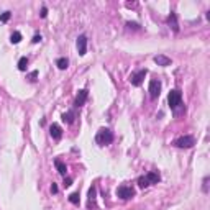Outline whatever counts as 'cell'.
<instances>
[{
	"instance_id": "obj_4",
	"label": "cell",
	"mask_w": 210,
	"mask_h": 210,
	"mask_svg": "<svg viewBox=\"0 0 210 210\" xmlns=\"http://www.w3.org/2000/svg\"><path fill=\"white\" fill-rule=\"evenodd\" d=\"M172 144H174L176 148H180V149H189L195 144V138L192 135H184V136H180V138L174 140Z\"/></svg>"
},
{
	"instance_id": "obj_15",
	"label": "cell",
	"mask_w": 210,
	"mask_h": 210,
	"mask_svg": "<svg viewBox=\"0 0 210 210\" xmlns=\"http://www.w3.org/2000/svg\"><path fill=\"white\" fill-rule=\"evenodd\" d=\"M168 23H169V26H171L176 33L179 31V25H177V18H176V13H174V12H171V15H169V18H168Z\"/></svg>"
},
{
	"instance_id": "obj_11",
	"label": "cell",
	"mask_w": 210,
	"mask_h": 210,
	"mask_svg": "<svg viewBox=\"0 0 210 210\" xmlns=\"http://www.w3.org/2000/svg\"><path fill=\"white\" fill-rule=\"evenodd\" d=\"M49 133H51L53 140H61V136H62V130H61V127L57 125V123H53V125L49 127Z\"/></svg>"
},
{
	"instance_id": "obj_3",
	"label": "cell",
	"mask_w": 210,
	"mask_h": 210,
	"mask_svg": "<svg viewBox=\"0 0 210 210\" xmlns=\"http://www.w3.org/2000/svg\"><path fill=\"white\" fill-rule=\"evenodd\" d=\"M113 141V133L108 128H100L97 135H95V143L100 146H105V144H110Z\"/></svg>"
},
{
	"instance_id": "obj_26",
	"label": "cell",
	"mask_w": 210,
	"mask_h": 210,
	"mask_svg": "<svg viewBox=\"0 0 210 210\" xmlns=\"http://www.w3.org/2000/svg\"><path fill=\"white\" fill-rule=\"evenodd\" d=\"M31 41L35 43V45H36V43H40V41H41V35H35V36H33V40H31Z\"/></svg>"
},
{
	"instance_id": "obj_22",
	"label": "cell",
	"mask_w": 210,
	"mask_h": 210,
	"mask_svg": "<svg viewBox=\"0 0 210 210\" xmlns=\"http://www.w3.org/2000/svg\"><path fill=\"white\" fill-rule=\"evenodd\" d=\"M127 26H128V30H140V25L138 23H132V21H128Z\"/></svg>"
},
{
	"instance_id": "obj_18",
	"label": "cell",
	"mask_w": 210,
	"mask_h": 210,
	"mask_svg": "<svg viewBox=\"0 0 210 210\" xmlns=\"http://www.w3.org/2000/svg\"><path fill=\"white\" fill-rule=\"evenodd\" d=\"M26 66H28V57H26V56L20 57V61H18V69H20V71H26Z\"/></svg>"
},
{
	"instance_id": "obj_19",
	"label": "cell",
	"mask_w": 210,
	"mask_h": 210,
	"mask_svg": "<svg viewBox=\"0 0 210 210\" xmlns=\"http://www.w3.org/2000/svg\"><path fill=\"white\" fill-rule=\"evenodd\" d=\"M69 202H71V204H74V205H79V194L77 192L71 194L69 195Z\"/></svg>"
},
{
	"instance_id": "obj_1",
	"label": "cell",
	"mask_w": 210,
	"mask_h": 210,
	"mask_svg": "<svg viewBox=\"0 0 210 210\" xmlns=\"http://www.w3.org/2000/svg\"><path fill=\"white\" fill-rule=\"evenodd\" d=\"M159 180H161L159 172L158 171H151V172H148V174L138 177V186L141 187V189H144V187H149V186H153V184H158Z\"/></svg>"
},
{
	"instance_id": "obj_21",
	"label": "cell",
	"mask_w": 210,
	"mask_h": 210,
	"mask_svg": "<svg viewBox=\"0 0 210 210\" xmlns=\"http://www.w3.org/2000/svg\"><path fill=\"white\" fill-rule=\"evenodd\" d=\"M10 17H12V13H10V12H5V13H2V15H0V21H8Z\"/></svg>"
},
{
	"instance_id": "obj_24",
	"label": "cell",
	"mask_w": 210,
	"mask_h": 210,
	"mask_svg": "<svg viewBox=\"0 0 210 210\" xmlns=\"http://www.w3.org/2000/svg\"><path fill=\"white\" fill-rule=\"evenodd\" d=\"M40 15H41V18H46V17H48V8H46L45 5H43V8H41V13H40Z\"/></svg>"
},
{
	"instance_id": "obj_5",
	"label": "cell",
	"mask_w": 210,
	"mask_h": 210,
	"mask_svg": "<svg viewBox=\"0 0 210 210\" xmlns=\"http://www.w3.org/2000/svg\"><path fill=\"white\" fill-rule=\"evenodd\" d=\"M117 195L121 199V200H130L135 197V189L130 186H120L117 189Z\"/></svg>"
},
{
	"instance_id": "obj_8",
	"label": "cell",
	"mask_w": 210,
	"mask_h": 210,
	"mask_svg": "<svg viewBox=\"0 0 210 210\" xmlns=\"http://www.w3.org/2000/svg\"><path fill=\"white\" fill-rule=\"evenodd\" d=\"M76 46H77V51H79V54H81V56H84L85 53H87V36H85V35H79Z\"/></svg>"
},
{
	"instance_id": "obj_14",
	"label": "cell",
	"mask_w": 210,
	"mask_h": 210,
	"mask_svg": "<svg viewBox=\"0 0 210 210\" xmlns=\"http://www.w3.org/2000/svg\"><path fill=\"white\" fill-rule=\"evenodd\" d=\"M74 120H76V112L69 110V112H64V113H62V121H64V123L72 125V123H74Z\"/></svg>"
},
{
	"instance_id": "obj_10",
	"label": "cell",
	"mask_w": 210,
	"mask_h": 210,
	"mask_svg": "<svg viewBox=\"0 0 210 210\" xmlns=\"http://www.w3.org/2000/svg\"><path fill=\"white\" fill-rule=\"evenodd\" d=\"M153 59H154V62L158 64V66H163V67L171 66V62H172V61H171V57H168L166 54H156Z\"/></svg>"
},
{
	"instance_id": "obj_20",
	"label": "cell",
	"mask_w": 210,
	"mask_h": 210,
	"mask_svg": "<svg viewBox=\"0 0 210 210\" xmlns=\"http://www.w3.org/2000/svg\"><path fill=\"white\" fill-rule=\"evenodd\" d=\"M202 191H204L205 194L208 192V176L204 177V182H202Z\"/></svg>"
},
{
	"instance_id": "obj_9",
	"label": "cell",
	"mask_w": 210,
	"mask_h": 210,
	"mask_svg": "<svg viewBox=\"0 0 210 210\" xmlns=\"http://www.w3.org/2000/svg\"><path fill=\"white\" fill-rule=\"evenodd\" d=\"M87 97H89V90H87V89H81V90H79V94L76 95L74 105H76V107H82V105L85 104V100H87Z\"/></svg>"
},
{
	"instance_id": "obj_2",
	"label": "cell",
	"mask_w": 210,
	"mask_h": 210,
	"mask_svg": "<svg viewBox=\"0 0 210 210\" xmlns=\"http://www.w3.org/2000/svg\"><path fill=\"white\" fill-rule=\"evenodd\" d=\"M168 104L171 107V110L177 112V108L182 105V92H180L179 89H172L169 92V95H168Z\"/></svg>"
},
{
	"instance_id": "obj_27",
	"label": "cell",
	"mask_w": 210,
	"mask_h": 210,
	"mask_svg": "<svg viewBox=\"0 0 210 210\" xmlns=\"http://www.w3.org/2000/svg\"><path fill=\"white\" fill-rule=\"evenodd\" d=\"M57 191H59V189H57V186L53 182V186H51V192H53V194H57Z\"/></svg>"
},
{
	"instance_id": "obj_7",
	"label": "cell",
	"mask_w": 210,
	"mask_h": 210,
	"mask_svg": "<svg viewBox=\"0 0 210 210\" xmlns=\"http://www.w3.org/2000/svg\"><path fill=\"white\" fill-rule=\"evenodd\" d=\"M146 74H148L146 69H141L138 72H135V74H132V76H130V82H132V85H135V87L141 85L143 81H144V77H146Z\"/></svg>"
},
{
	"instance_id": "obj_13",
	"label": "cell",
	"mask_w": 210,
	"mask_h": 210,
	"mask_svg": "<svg viewBox=\"0 0 210 210\" xmlns=\"http://www.w3.org/2000/svg\"><path fill=\"white\" fill-rule=\"evenodd\" d=\"M54 166H56V169H57V172H59L61 176H64L66 177V172H67V166L64 164L61 159H54Z\"/></svg>"
},
{
	"instance_id": "obj_6",
	"label": "cell",
	"mask_w": 210,
	"mask_h": 210,
	"mask_svg": "<svg viewBox=\"0 0 210 210\" xmlns=\"http://www.w3.org/2000/svg\"><path fill=\"white\" fill-rule=\"evenodd\" d=\"M148 92H149V97L156 100L159 97V94H161V82L158 81V79H153V81H149V87H148Z\"/></svg>"
},
{
	"instance_id": "obj_23",
	"label": "cell",
	"mask_w": 210,
	"mask_h": 210,
	"mask_svg": "<svg viewBox=\"0 0 210 210\" xmlns=\"http://www.w3.org/2000/svg\"><path fill=\"white\" fill-rule=\"evenodd\" d=\"M36 77H38V71H33V72H30V76H28V79H30L31 82L36 81Z\"/></svg>"
},
{
	"instance_id": "obj_25",
	"label": "cell",
	"mask_w": 210,
	"mask_h": 210,
	"mask_svg": "<svg viewBox=\"0 0 210 210\" xmlns=\"http://www.w3.org/2000/svg\"><path fill=\"white\" fill-rule=\"evenodd\" d=\"M72 184V177H64V187H69Z\"/></svg>"
},
{
	"instance_id": "obj_12",
	"label": "cell",
	"mask_w": 210,
	"mask_h": 210,
	"mask_svg": "<svg viewBox=\"0 0 210 210\" xmlns=\"http://www.w3.org/2000/svg\"><path fill=\"white\" fill-rule=\"evenodd\" d=\"M95 195H97V187L92 186L90 189H89V202H87V207L89 208L95 207Z\"/></svg>"
},
{
	"instance_id": "obj_16",
	"label": "cell",
	"mask_w": 210,
	"mask_h": 210,
	"mask_svg": "<svg viewBox=\"0 0 210 210\" xmlns=\"http://www.w3.org/2000/svg\"><path fill=\"white\" fill-rule=\"evenodd\" d=\"M56 66L59 67L61 71L67 69V66H69V59H67V57H59V59H56Z\"/></svg>"
},
{
	"instance_id": "obj_17",
	"label": "cell",
	"mask_w": 210,
	"mask_h": 210,
	"mask_svg": "<svg viewBox=\"0 0 210 210\" xmlns=\"http://www.w3.org/2000/svg\"><path fill=\"white\" fill-rule=\"evenodd\" d=\"M10 41L13 43V45H18V43L21 41V33L20 31H13L12 36H10Z\"/></svg>"
}]
</instances>
